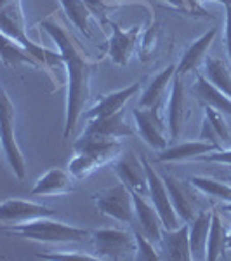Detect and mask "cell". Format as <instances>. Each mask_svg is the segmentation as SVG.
Listing matches in <instances>:
<instances>
[{
  "instance_id": "obj_1",
  "label": "cell",
  "mask_w": 231,
  "mask_h": 261,
  "mask_svg": "<svg viewBox=\"0 0 231 261\" xmlns=\"http://www.w3.org/2000/svg\"><path fill=\"white\" fill-rule=\"evenodd\" d=\"M40 28L56 42L66 66L68 77V92H66V120L63 136L68 140L77 127L78 120L85 113V107L91 99V79L98 63L91 61L80 47V42L66 28L65 21L50 14L40 21Z\"/></svg>"
},
{
  "instance_id": "obj_2",
  "label": "cell",
  "mask_w": 231,
  "mask_h": 261,
  "mask_svg": "<svg viewBox=\"0 0 231 261\" xmlns=\"http://www.w3.org/2000/svg\"><path fill=\"white\" fill-rule=\"evenodd\" d=\"M0 32H2V35L9 37L11 40L19 42L21 45L30 49L33 56L44 65V68H49L56 73L60 70H66L61 53L44 49L42 45L30 40V37L26 35V19L23 14L21 0H0Z\"/></svg>"
},
{
  "instance_id": "obj_3",
  "label": "cell",
  "mask_w": 231,
  "mask_h": 261,
  "mask_svg": "<svg viewBox=\"0 0 231 261\" xmlns=\"http://www.w3.org/2000/svg\"><path fill=\"white\" fill-rule=\"evenodd\" d=\"M4 233L23 237L28 241L45 242V244H65V242H83L91 241V231L78 226L66 225L63 221H52L50 218L24 223V225L2 226Z\"/></svg>"
},
{
  "instance_id": "obj_4",
  "label": "cell",
  "mask_w": 231,
  "mask_h": 261,
  "mask_svg": "<svg viewBox=\"0 0 231 261\" xmlns=\"http://www.w3.org/2000/svg\"><path fill=\"white\" fill-rule=\"evenodd\" d=\"M94 254L99 259H136L137 241L134 231L120 228H101L91 233Z\"/></svg>"
},
{
  "instance_id": "obj_5",
  "label": "cell",
  "mask_w": 231,
  "mask_h": 261,
  "mask_svg": "<svg viewBox=\"0 0 231 261\" xmlns=\"http://www.w3.org/2000/svg\"><path fill=\"white\" fill-rule=\"evenodd\" d=\"M16 112L14 105L7 94L6 87H2V98H0V124H2V150L7 162L12 167V172L19 181L26 178V161L21 151L18 140H16Z\"/></svg>"
},
{
  "instance_id": "obj_6",
  "label": "cell",
  "mask_w": 231,
  "mask_h": 261,
  "mask_svg": "<svg viewBox=\"0 0 231 261\" xmlns=\"http://www.w3.org/2000/svg\"><path fill=\"white\" fill-rule=\"evenodd\" d=\"M92 200L98 205L99 213L104 214V216H110L120 223H129V225L136 221L134 195L124 183H119L111 188L94 193Z\"/></svg>"
},
{
  "instance_id": "obj_7",
  "label": "cell",
  "mask_w": 231,
  "mask_h": 261,
  "mask_svg": "<svg viewBox=\"0 0 231 261\" xmlns=\"http://www.w3.org/2000/svg\"><path fill=\"white\" fill-rule=\"evenodd\" d=\"M162 178L167 185V190H169L170 200L174 204L176 213L179 214V218L183 223H191L196 218L201 209V200L198 193H201L195 185L186 179H179L178 176L170 174V172H162Z\"/></svg>"
},
{
  "instance_id": "obj_8",
  "label": "cell",
  "mask_w": 231,
  "mask_h": 261,
  "mask_svg": "<svg viewBox=\"0 0 231 261\" xmlns=\"http://www.w3.org/2000/svg\"><path fill=\"white\" fill-rule=\"evenodd\" d=\"M167 108H136L132 112L134 122H136L137 134L141 140L153 150H165L167 143V130L169 124L165 120Z\"/></svg>"
},
{
  "instance_id": "obj_9",
  "label": "cell",
  "mask_w": 231,
  "mask_h": 261,
  "mask_svg": "<svg viewBox=\"0 0 231 261\" xmlns=\"http://www.w3.org/2000/svg\"><path fill=\"white\" fill-rule=\"evenodd\" d=\"M142 164H145L146 176H148V188H150V200L155 205V209L158 211L163 223V230H176L183 225V220L179 218V214L176 213L174 204L170 200L169 190H167V185L163 181L160 172H157L153 166L148 162L146 157H141Z\"/></svg>"
},
{
  "instance_id": "obj_10",
  "label": "cell",
  "mask_w": 231,
  "mask_h": 261,
  "mask_svg": "<svg viewBox=\"0 0 231 261\" xmlns=\"http://www.w3.org/2000/svg\"><path fill=\"white\" fill-rule=\"evenodd\" d=\"M113 172L117 174L120 183H124L132 193L148 197V176H146L142 159L137 157L132 150L122 151L119 157L113 161Z\"/></svg>"
},
{
  "instance_id": "obj_11",
  "label": "cell",
  "mask_w": 231,
  "mask_h": 261,
  "mask_svg": "<svg viewBox=\"0 0 231 261\" xmlns=\"http://www.w3.org/2000/svg\"><path fill=\"white\" fill-rule=\"evenodd\" d=\"M56 214V209L23 199H7L0 205V221H2V226L24 225V223H32L42 220V218H54Z\"/></svg>"
},
{
  "instance_id": "obj_12",
  "label": "cell",
  "mask_w": 231,
  "mask_h": 261,
  "mask_svg": "<svg viewBox=\"0 0 231 261\" xmlns=\"http://www.w3.org/2000/svg\"><path fill=\"white\" fill-rule=\"evenodd\" d=\"M169 113V134L170 140H179L188 119L191 115V101L188 98V91L184 86V77L176 71L174 81H172L170 98L167 105Z\"/></svg>"
},
{
  "instance_id": "obj_13",
  "label": "cell",
  "mask_w": 231,
  "mask_h": 261,
  "mask_svg": "<svg viewBox=\"0 0 231 261\" xmlns=\"http://www.w3.org/2000/svg\"><path fill=\"white\" fill-rule=\"evenodd\" d=\"M108 24L111 27V39L108 42V56L111 58V61L119 66H127L131 63V58L139 50V33L141 27H132L131 30H122L117 23L108 21Z\"/></svg>"
},
{
  "instance_id": "obj_14",
  "label": "cell",
  "mask_w": 231,
  "mask_h": 261,
  "mask_svg": "<svg viewBox=\"0 0 231 261\" xmlns=\"http://www.w3.org/2000/svg\"><path fill=\"white\" fill-rule=\"evenodd\" d=\"M82 134L89 138H99V140H122V138L132 136L134 129L127 124L124 112H119L115 115L91 119Z\"/></svg>"
},
{
  "instance_id": "obj_15",
  "label": "cell",
  "mask_w": 231,
  "mask_h": 261,
  "mask_svg": "<svg viewBox=\"0 0 231 261\" xmlns=\"http://www.w3.org/2000/svg\"><path fill=\"white\" fill-rule=\"evenodd\" d=\"M160 251L162 259L172 261H193L191 242H190V223H183L176 230H163Z\"/></svg>"
},
{
  "instance_id": "obj_16",
  "label": "cell",
  "mask_w": 231,
  "mask_h": 261,
  "mask_svg": "<svg viewBox=\"0 0 231 261\" xmlns=\"http://www.w3.org/2000/svg\"><path fill=\"white\" fill-rule=\"evenodd\" d=\"M75 179L70 171L63 169H49L37 179L35 187L32 188L30 195L35 197H52V195H66L75 190Z\"/></svg>"
},
{
  "instance_id": "obj_17",
  "label": "cell",
  "mask_w": 231,
  "mask_h": 261,
  "mask_svg": "<svg viewBox=\"0 0 231 261\" xmlns=\"http://www.w3.org/2000/svg\"><path fill=\"white\" fill-rule=\"evenodd\" d=\"M176 70H178V66L170 65L160 71L157 77L151 79V82L141 94V108H167V101L170 98V96H167V92H169V86H172V81H174Z\"/></svg>"
},
{
  "instance_id": "obj_18",
  "label": "cell",
  "mask_w": 231,
  "mask_h": 261,
  "mask_svg": "<svg viewBox=\"0 0 231 261\" xmlns=\"http://www.w3.org/2000/svg\"><path fill=\"white\" fill-rule=\"evenodd\" d=\"M216 35H217V27H212V28H209L201 37H198L190 47L184 50V54H183V58H181V61H179L178 70L176 71H178L179 75H183V77H186V75L191 73V71H200L205 60H207V50L211 49Z\"/></svg>"
},
{
  "instance_id": "obj_19",
  "label": "cell",
  "mask_w": 231,
  "mask_h": 261,
  "mask_svg": "<svg viewBox=\"0 0 231 261\" xmlns=\"http://www.w3.org/2000/svg\"><path fill=\"white\" fill-rule=\"evenodd\" d=\"M134 195V205H136V221L139 223L141 231L153 241L155 244H160L163 235V223L155 205L148 202L150 197L139 195V193H132Z\"/></svg>"
},
{
  "instance_id": "obj_20",
  "label": "cell",
  "mask_w": 231,
  "mask_h": 261,
  "mask_svg": "<svg viewBox=\"0 0 231 261\" xmlns=\"http://www.w3.org/2000/svg\"><path fill=\"white\" fill-rule=\"evenodd\" d=\"M141 84L142 82H134L129 87H125V89H120V91H115V92H110V94L103 96L94 107L89 108V110H85L83 119L91 120V119H98V117L115 115V113L122 112L125 107V103L139 92Z\"/></svg>"
},
{
  "instance_id": "obj_21",
  "label": "cell",
  "mask_w": 231,
  "mask_h": 261,
  "mask_svg": "<svg viewBox=\"0 0 231 261\" xmlns=\"http://www.w3.org/2000/svg\"><path fill=\"white\" fill-rule=\"evenodd\" d=\"M75 153H91L98 157L103 164L113 162L124 151L120 140H99V138L82 136L73 145Z\"/></svg>"
},
{
  "instance_id": "obj_22",
  "label": "cell",
  "mask_w": 231,
  "mask_h": 261,
  "mask_svg": "<svg viewBox=\"0 0 231 261\" xmlns=\"http://www.w3.org/2000/svg\"><path fill=\"white\" fill-rule=\"evenodd\" d=\"M217 148L214 145L207 141H184V143H178L174 146H167L165 150H162L158 153L157 161L160 162H183V161H193V159H198L205 153H211V151H216Z\"/></svg>"
},
{
  "instance_id": "obj_23",
  "label": "cell",
  "mask_w": 231,
  "mask_h": 261,
  "mask_svg": "<svg viewBox=\"0 0 231 261\" xmlns=\"http://www.w3.org/2000/svg\"><path fill=\"white\" fill-rule=\"evenodd\" d=\"M212 221V209H201L196 218L190 223V242L193 259L207 261V241Z\"/></svg>"
},
{
  "instance_id": "obj_24",
  "label": "cell",
  "mask_w": 231,
  "mask_h": 261,
  "mask_svg": "<svg viewBox=\"0 0 231 261\" xmlns=\"http://www.w3.org/2000/svg\"><path fill=\"white\" fill-rule=\"evenodd\" d=\"M193 94L196 96V99H198L204 107H212L222 113L231 115V99L222 91L217 89L212 82H209L200 71H198V75H196L195 86H193Z\"/></svg>"
},
{
  "instance_id": "obj_25",
  "label": "cell",
  "mask_w": 231,
  "mask_h": 261,
  "mask_svg": "<svg viewBox=\"0 0 231 261\" xmlns=\"http://www.w3.org/2000/svg\"><path fill=\"white\" fill-rule=\"evenodd\" d=\"M226 249H228V230L221 220L219 209L212 207V221L207 241V261H217L224 258Z\"/></svg>"
},
{
  "instance_id": "obj_26",
  "label": "cell",
  "mask_w": 231,
  "mask_h": 261,
  "mask_svg": "<svg viewBox=\"0 0 231 261\" xmlns=\"http://www.w3.org/2000/svg\"><path fill=\"white\" fill-rule=\"evenodd\" d=\"M2 61L9 68H18L21 65H30L33 68H44V65L32 54L30 49L21 45L19 42L11 40L2 35Z\"/></svg>"
},
{
  "instance_id": "obj_27",
  "label": "cell",
  "mask_w": 231,
  "mask_h": 261,
  "mask_svg": "<svg viewBox=\"0 0 231 261\" xmlns=\"http://www.w3.org/2000/svg\"><path fill=\"white\" fill-rule=\"evenodd\" d=\"M200 73L231 99V71L228 70V65L221 58L207 56Z\"/></svg>"
},
{
  "instance_id": "obj_28",
  "label": "cell",
  "mask_w": 231,
  "mask_h": 261,
  "mask_svg": "<svg viewBox=\"0 0 231 261\" xmlns=\"http://www.w3.org/2000/svg\"><path fill=\"white\" fill-rule=\"evenodd\" d=\"M61 7L65 11V14L68 16V19L75 27L80 30L87 39H92V30H91V18L92 12L87 7L85 0H60Z\"/></svg>"
},
{
  "instance_id": "obj_29",
  "label": "cell",
  "mask_w": 231,
  "mask_h": 261,
  "mask_svg": "<svg viewBox=\"0 0 231 261\" xmlns=\"http://www.w3.org/2000/svg\"><path fill=\"white\" fill-rule=\"evenodd\" d=\"M190 179L201 193H205V195L224 202V204H229L231 202V187L229 185L222 183V181H217L214 178H207V176H191Z\"/></svg>"
},
{
  "instance_id": "obj_30",
  "label": "cell",
  "mask_w": 231,
  "mask_h": 261,
  "mask_svg": "<svg viewBox=\"0 0 231 261\" xmlns=\"http://www.w3.org/2000/svg\"><path fill=\"white\" fill-rule=\"evenodd\" d=\"M101 166H104L98 157L91 153H75L68 164V171L73 174L75 179H85L89 178L94 171H98Z\"/></svg>"
},
{
  "instance_id": "obj_31",
  "label": "cell",
  "mask_w": 231,
  "mask_h": 261,
  "mask_svg": "<svg viewBox=\"0 0 231 261\" xmlns=\"http://www.w3.org/2000/svg\"><path fill=\"white\" fill-rule=\"evenodd\" d=\"M160 37H162V30L158 23H153L146 28L145 35H142V40H141V47H139V56L142 63L153 60V54L157 53V49H158Z\"/></svg>"
},
{
  "instance_id": "obj_32",
  "label": "cell",
  "mask_w": 231,
  "mask_h": 261,
  "mask_svg": "<svg viewBox=\"0 0 231 261\" xmlns=\"http://www.w3.org/2000/svg\"><path fill=\"white\" fill-rule=\"evenodd\" d=\"M204 119H207L211 122L212 127L216 129L221 141L224 143V148L231 146V130H229L228 122L224 119V113L216 110V108H212V107H204Z\"/></svg>"
},
{
  "instance_id": "obj_33",
  "label": "cell",
  "mask_w": 231,
  "mask_h": 261,
  "mask_svg": "<svg viewBox=\"0 0 231 261\" xmlns=\"http://www.w3.org/2000/svg\"><path fill=\"white\" fill-rule=\"evenodd\" d=\"M134 235H136L137 241V261H158L162 259L160 249L155 247V242L150 241L141 230H134Z\"/></svg>"
},
{
  "instance_id": "obj_34",
  "label": "cell",
  "mask_w": 231,
  "mask_h": 261,
  "mask_svg": "<svg viewBox=\"0 0 231 261\" xmlns=\"http://www.w3.org/2000/svg\"><path fill=\"white\" fill-rule=\"evenodd\" d=\"M167 4H170L174 9L184 12V14L190 16H198V18H205V19H212L214 16L201 6V0H165Z\"/></svg>"
},
{
  "instance_id": "obj_35",
  "label": "cell",
  "mask_w": 231,
  "mask_h": 261,
  "mask_svg": "<svg viewBox=\"0 0 231 261\" xmlns=\"http://www.w3.org/2000/svg\"><path fill=\"white\" fill-rule=\"evenodd\" d=\"M85 4L101 23H108V14L119 7L120 0H85Z\"/></svg>"
},
{
  "instance_id": "obj_36",
  "label": "cell",
  "mask_w": 231,
  "mask_h": 261,
  "mask_svg": "<svg viewBox=\"0 0 231 261\" xmlns=\"http://www.w3.org/2000/svg\"><path fill=\"white\" fill-rule=\"evenodd\" d=\"M37 258L42 259H78V261H96L99 259L96 254H89V252H83V251H56V252H40L37 254Z\"/></svg>"
},
{
  "instance_id": "obj_37",
  "label": "cell",
  "mask_w": 231,
  "mask_h": 261,
  "mask_svg": "<svg viewBox=\"0 0 231 261\" xmlns=\"http://www.w3.org/2000/svg\"><path fill=\"white\" fill-rule=\"evenodd\" d=\"M198 140L211 143V145L216 146L217 150L224 148V143L221 141L219 134L216 133V129L212 127L211 122H209L207 119H204V124H201V130H200V138H198Z\"/></svg>"
},
{
  "instance_id": "obj_38",
  "label": "cell",
  "mask_w": 231,
  "mask_h": 261,
  "mask_svg": "<svg viewBox=\"0 0 231 261\" xmlns=\"http://www.w3.org/2000/svg\"><path fill=\"white\" fill-rule=\"evenodd\" d=\"M198 161H204V162H217V164H226V166H231V146H228V148H222V150L211 151V153L201 155Z\"/></svg>"
},
{
  "instance_id": "obj_39",
  "label": "cell",
  "mask_w": 231,
  "mask_h": 261,
  "mask_svg": "<svg viewBox=\"0 0 231 261\" xmlns=\"http://www.w3.org/2000/svg\"><path fill=\"white\" fill-rule=\"evenodd\" d=\"M226 7V30H224V37H226V49H228V58L231 61V6H224Z\"/></svg>"
},
{
  "instance_id": "obj_40",
  "label": "cell",
  "mask_w": 231,
  "mask_h": 261,
  "mask_svg": "<svg viewBox=\"0 0 231 261\" xmlns=\"http://www.w3.org/2000/svg\"><path fill=\"white\" fill-rule=\"evenodd\" d=\"M204 2V0H201ZM214 2H221V4H224V6H231V0H214Z\"/></svg>"
},
{
  "instance_id": "obj_41",
  "label": "cell",
  "mask_w": 231,
  "mask_h": 261,
  "mask_svg": "<svg viewBox=\"0 0 231 261\" xmlns=\"http://www.w3.org/2000/svg\"><path fill=\"white\" fill-rule=\"evenodd\" d=\"M228 249H231V230H228Z\"/></svg>"
},
{
  "instance_id": "obj_42",
  "label": "cell",
  "mask_w": 231,
  "mask_h": 261,
  "mask_svg": "<svg viewBox=\"0 0 231 261\" xmlns=\"http://www.w3.org/2000/svg\"><path fill=\"white\" fill-rule=\"evenodd\" d=\"M229 171H231V166H229Z\"/></svg>"
}]
</instances>
